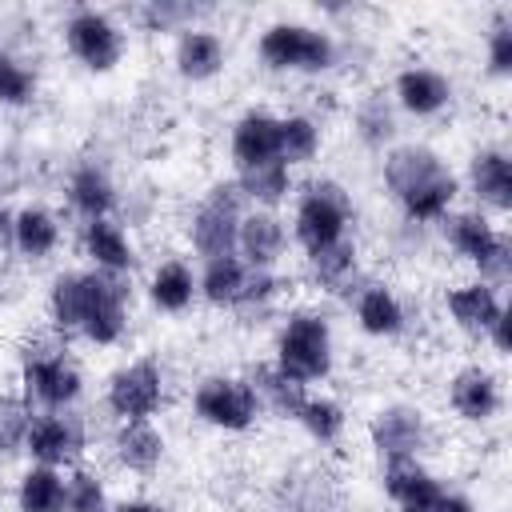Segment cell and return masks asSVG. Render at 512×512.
<instances>
[{
  "mask_svg": "<svg viewBox=\"0 0 512 512\" xmlns=\"http://www.w3.org/2000/svg\"><path fill=\"white\" fill-rule=\"evenodd\" d=\"M384 184L392 188V196L400 200V208L412 220H440V216H448V204L460 192V184L448 172V164L432 148H424V144L392 148L388 160H384Z\"/></svg>",
  "mask_w": 512,
  "mask_h": 512,
  "instance_id": "obj_1",
  "label": "cell"
},
{
  "mask_svg": "<svg viewBox=\"0 0 512 512\" xmlns=\"http://www.w3.org/2000/svg\"><path fill=\"white\" fill-rule=\"evenodd\" d=\"M276 368L288 380H296V384L324 380L332 372V332H328V320L316 316V312L288 316V324L280 328V340H276Z\"/></svg>",
  "mask_w": 512,
  "mask_h": 512,
  "instance_id": "obj_2",
  "label": "cell"
},
{
  "mask_svg": "<svg viewBox=\"0 0 512 512\" xmlns=\"http://www.w3.org/2000/svg\"><path fill=\"white\" fill-rule=\"evenodd\" d=\"M348 216H352V200H348V192H344L336 180H316V184H308V192H304L300 204H296V220H292L296 244H300L308 256H312V252H324L328 244L344 240Z\"/></svg>",
  "mask_w": 512,
  "mask_h": 512,
  "instance_id": "obj_3",
  "label": "cell"
},
{
  "mask_svg": "<svg viewBox=\"0 0 512 512\" xmlns=\"http://www.w3.org/2000/svg\"><path fill=\"white\" fill-rule=\"evenodd\" d=\"M260 60L276 72H324L336 60V44L328 32L308 24H272L260 36Z\"/></svg>",
  "mask_w": 512,
  "mask_h": 512,
  "instance_id": "obj_4",
  "label": "cell"
},
{
  "mask_svg": "<svg viewBox=\"0 0 512 512\" xmlns=\"http://www.w3.org/2000/svg\"><path fill=\"white\" fill-rule=\"evenodd\" d=\"M240 204H244V192L236 184H216L204 196V204L196 208V216H192V248L204 260L232 256L236 232H240V220H244Z\"/></svg>",
  "mask_w": 512,
  "mask_h": 512,
  "instance_id": "obj_5",
  "label": "cell"
},
{
  "mask_svg": "<svg viewBox=\"0 0 512 512\" xmlns=\"http://www.w3.org/2000/svg\"><path fill=\"white\" fill-rule=\"evenodd\" d=\"M192 408H196V416L204 424L224 428V432H244L260 416V400H256L252 384L240 380V376H208V380H200L196 396H192Z\"/></svg>",
  "mask_w": 512,
  "mask_h": 512,
  "instance_id": "obj_6",
  "label": "cell"
},
{
  "mask_svg": "<svg viewBox=\"0 0 512 512\" xmlns=\"http://www.w3.org/2000/svg\"><path fill=\"white\" fill-rule=\"evenodd\" d=\"M444 236H448V244H452L464 260H472L480 272H488V276H496V280L508 276V244H504V236H500L480 212H456V216H448V220H444Z\"/></svg>",
  "mask_w": 512,
  "mask_h": 512,
  "instance_id": "obj_7",
  "label": "cell"
},
{
  "mask_svg": "<svg viewBox=\"0 0 512 512\" xmlns=\"http://www.w3.org/2000/svg\"><path fill=\"white\" fill-rule=\"evenodd\" d=\"M64 40H68V52L80 64H88L92 72H108L120 60V52H124L120 28L104 12H96V8L72 12L68 24H64Z\"/></svg>",
  "mask_w": 512,
  "mask_h": 512,
  "instance_id": "obj_8",
  "label": "cell"
},
{
  "mask_svg": "<svg viewBox=\"0 0 512 512\" xmlns=\"http://www.w3.org/2000/svg\"><path fill=\"white\" fill-rule=\"evenodd\" d=\"M24 388H28L24 400H36L48 412H60L80 396V372L56 348L52 352H28L24 356Z\"/></svg>",
  "mask_w": 512,
  "mask_h": 512,
  "instance_id": "obj_9",
  "label": "cell"
},
{
  "mask_svg": "<svg viewBox=\"0 0 512 512\" xmlns=\"http://www.w3.org/2000/svg\"><path fill=\"white\" fill-rule=\"evenodd\" d=\"M160 400H164V376L152 360L124 364L108 380V408L120 420H148L160 408Z\"/></svg>",
  "mask_w": 512,
  "mask_h": 512,
  "instance_id": "obj_10",
  "label": "cell"
},
{
  "mask_svg": "<svg viewBox=\"0 0 512 512\" xmlns=\"http://www.w3.org/2000/svg\"><path fill=\"white\" fill-rule=\"evenodd\" d=\"M368 436H372V448L396 464V460H416V452L428 444V428H424V416L416 408H380L368 424Z\"/></svg>",
  "mask_w": 512,
  "mask_h": 512,
  "instance_id": "obj_11",
  "label": "cell"
},
{
  "mask_svg": "<svg viewBox=\"0 0 512 512\" xmlns=\"http://www.w3.org/2000/svg\"><path fill=\"white\" fill-rule=\"evenodd\" d=\"M104 288V272H60L52 280V292H48V316L60 332H80L96 296Z\"/></svg>",
  "mask_w": 512,
  "mask_h": 512,
  "instance_id": "obj_12",
  "label": "cell"
},
{
  "mask_svg": "<svg viewBox=\"0 0 512 512\" xmlns=\"http://www.w3.org/2000/svg\"><path fill=\"white\" fill-rule=\"evenodd\" d=\"M24 448H28V456L36 464L64 468V464H76V456L84 448V436H80V428L64 412H40V416H32Z\"/></svg>",
  "mask_w": 512,
  "mask_h": 512,
  "instance_id": "obj_13",
  "label": "cell"
},
{
  "mask_svg": "<svg viewBox=\"0 0 512 512\" xmlns=\"http://www.w3.org/2000/svg\"><path fill=\"white\" fill-rule=\"evenodd\" d=\"M384 492L400 512H436L444 500V488L432 472H424L416 460H396L384 468Z\"/></svg>",
  "mask_w": 512,
  "mask_h": 512,
  "instance_id": "obj_14",
  "label": "cell"
},
{
  "mask_svg": "<svg viewBox=\"0 0 512 512\" xmlns=\"http://www.w3.org/2000/svg\"><path fill=\"white\" fill-rule=\"evenodd\" d=\"M232 160L236 172L280 160V116L272 112H248L232 128Z\"/></svg>",
  "mask_w": 512,
  "mask_h": 512,
  "instance_id": "obj_15",
  "label": "cell"
},
{
  "mask_svg": "<svg viewBox=\"0 0 512 512\" xmlns=\"http://www.w3.org/2000/svg\"><path fill=\"white\" fill-rule=\"evenodd\" d=\"M284 244H288V236H284V224H280L276 212L256 208V212H248V216L240 220L236 248H240V256H244L248 268H264V272H268V268L284 256Z\"/></svg>",
  "mask_w": 512,
  "mask_h": 512,
  "instance_id": "obj_16",
  "label": "cell"
},
{
  "mask_svg": "<svg viewBox=\"0 0 512 512\" xmlns=\"http://www.w3.org/2000/svg\"><path fill=\"white\" fill-rule=\"evenodd\" d=\"M448 312L460 328L468 332H488L500 316H504V304H500V292L496 284L488 280H472V284H460L448 292Z\"/></svg>",
  "mask_w": 512,
  "mask_h": 512,
  "instance_id": "obj_17",
  "label": "cell"
},
{
  "mask_svg": "<svg viewBox=\"0 0 512 512\" xmlns=\"http://www.w3.org/2000/svg\"><path fill=\"white\" fill-rule=\"evenodd\" d=\"M452 100V84L432 68H404L396 76V104L412 116H436Z\"/></svg>",
  "mask_w": 512,
  "mask_h": 512,
  "instance_id": "obj_18",
  "label": "cell"
},
{
  "mask_svg": "<svg viewBox=\"0 0 512 512\" xmlns=\"http://www.w3.org/2000/svg\"><path fill=\"white\" fill-rule=\"evenodd\" d=\"M224 68V44L208 28H184L176 40V72L184 80H212Z\"/></svg>",
  "mask_w": 512,
  "mask_h": 512,
  "instance_id": "obj_19",
  "label": "cell"
},
{
  "mask_svg": "<svg viewBox=\"0 0 512 512\" xmlns=\"http://www.w3.org/2000/svg\"><path fill=\"white\" fill-rule=\"evenodd\" d=\"M448 400H452L456 416L480 424V420H488V416L500 408V388H496L492 372H484V368H464V372H456V380H452V388H448Z\"/></svg>",
  "mask_w": 512,
  "mask_h": 512,
  "instance_id": "obj_20",
  "label": "cell"
},
{
  "mask_svg": "<svg viewBox=\"0 0 512 512\" xmlns=\"http://www.w3.org/2000/svg\"><path fill=\"white\" fill-rule=\"evenodd\" d=\"M84 252H88V260H92L100 272H116V276L136 264V252H132L128 236H124V228L112 224L108 216L84 224Z\"/></svg>",
  "mask_w": 512,
  "mask_h": 512,
  "instance_id": "obj_21",
  "label": "cell"
},
{
  "mask_svg": "<svg viewBox=\"0 0 512 512\" xmlns=\"http://www.w3.org/2000/svg\"><path fill=\"white\" fill-rule=\"evenodd\" d=\"M472 192L496 212L512 208V164L500 148H484L472 156Z\"/></svg>",
  "mask_w": 512,
  "mask_h": 512,
  "instance_id": "obj_22",
  "label": "cell"
},
{
  "mask_svg": "<svg viewBox=\"0 0 512 512\" xmlns=\"http://www.w3.org/2000/svg\"><path fill=\"white\" fill-rule=\"evenodd\" d=\"M112 452L128 472H152L164 456V436L148 420H124L112 440Z\"/></svg>",
  "mask_w": 512,
  "mask_h": 512,
  "instance_id": "obj_23",
  "label": "cell"
},
{
  "mask_svg": "<svg viewBox=\"0 0 512 512\" xmlns=\"http://www.w3.org/2000/svg\"><path fill=\"white\" fill-rule=\"evenodd\" d=\"M12 244L24 252V256H32V260H44V256H52L56 252V244H60V224H56V216L48 212V208H20L16 216H12Z\"/></svg>",
  "mask_w": 512,
  "mask_h": 512,
  "instance_id": "obj_24",
  "label": "cell"
},
{
  "mask_svg": "<svg viewBox=\"0 0 512 512\" xmlns=\"http://www.w3.org/2000/svg\"><path fill=\"white\" fill-rule=\"evenodd\" d=\"M244 280H248V264L236 260V256H216L204 264L200 280H196V292L208 300V304H240V292H244Z\"/></svg>",
  "mask_w": 512,
  "mask_h": 512,
  "instance_id": "obj_25",
  "label": "cell"
},
{
  "mask_svg": "<svg viewBox=\"0 0 512 512\" xmlns=\"http://www.w3.org/2000/svg\"><path fill=\"white\" fill-rule=\"evenodd\" d=\"M68 200H72V208H76L84 220H104V216L112 212V204H116V188H112V180H108L100 168L84 164V168L68 180Z\"/></svg>",
  "mask_w": 512,
  "mask_h": 512,
  "instance_id": "obj_26",
  "label": "cell"
},
{
  "mask_svg": "<svg viewBox=\"0 0 512 512\" xmlns=\"http://www.w3.org/2000/svg\"><path fill=\"white\" fill-rule=\"evenodd\" d=\"M148 296L160 312H184L196 296V276L184 260H164L156 272H152V284H148Z\"/></svg>",
  "mask_w": 512,
  "mask_h": 512,
  "instance_id": "obj_27",
  "label": "cell"
},
{
  "mask_svg": "<svg viewBox=\"0 0 512 512\" xmlns=\"http://www.w3.org/2000/svg\"><path fill=\"white\" fill-rule=\"evenodd\" d=\"M356 320L368 336H396L404 328V308L384 284H368L356 300Z\"/></svg>",
  "mask_w": 512,
  "mask_h": 512,
  "instance_id": "obj_28",
  "label": "cell"
},
{
  "mask_svg": "<svg viewBox=\"0 0 512 512\" xmlns=\"http://www.w3.org/2000/svg\"><path fill=\"white\" fill-rule=\"evenodd\" d=\"M236 188L244 192V200L260 204V208H276L288 192H292V172L284 160H268V164H256V168H244Z\"/></svg>",
  "mask_w": 512,
  "mask_h": 512,
  "instance_id": "obj_29",
  "label": "cell"
},
{
  "mask_svg": "<svg viewBox=\"0 0 512 512\" xmlns=\"http://www.w3.org/2000/svg\"><path fill=\"white\" fill-rule=\"evenodd\" d=\"M16 508L20 512H64V476L56 468H28L16 488Z\"/></svg>",
  "mask_w": 512,
  "mask_h": 512,
  "instance_id": "obj_30",
  "label": "cell"
},
{
  "mask_svg": "<svg viewBox=\"0 0 512 512\" xmlns=\"http://www.w3.org/2000/svg\"><path fill=\"white\" fill-rule=\"evenodd\" d=\"M252 384V392H256V400H260V408L268 404L276 416H292L296 420V412H300V404L308 400V392H304V384H296V380H288L276 364H268V368H256V376L248 380Z\"/></svg>",
  "mask_w": 512,
  "mask_h": 512,
  "instance_id": "obj_31",
  "label": "cell"
},
{
  "mask_svg": "<svg viewBox=\"0 0 512 512\" xmlns=\"http://www.w3.org/2000/svg\"><path fill=\"white\" fill-rule=\"evenodd\" d=\"M308 268H312V280H316L324 292H340V288L356 276V244L344 236V240L328 244L324 252H312V256H308Z\"/></svg>",
  "mask_w": 512,
  "mask_h": 512,
  "instance_id": "obj_32",
  "label": "cell"
},
{
  "mask_svg": "<svg viewBox=\"0 0 512 512\" xmlns=\"http://www.w3.org/2000/svg\"><path fill=\"white\" fill-rule=\"evenodd\" d=\"M320 152V128L312 116H280V160L292 164H308Z\"/></svg>",
  "mask_w": 512,
  "mask_h": 512,
  "instance_id": "obj_33",
  "label": "cell"
},
{
  "mask_svg": "<svg viewBox=\"0 0 512 512\" xmlns=\"http://www.w3.org/2000/svg\"><path fill=\"white\" fill-rule=\"evenodd\" d=\"M296 420H300L304 432H308L312 440H320V444H332V440L344 432V408H340L336 400H328V396H308V400L300 404Z\"/></svg>",
  "mask_w": 512,
  "mask_h": 512,
  "instance_id": "obj_34",
  "label": "cell"
},
{
  "mask_svg": "<svg viewBox=\"0 0 512 512\" xmlns=\"http://www.w3.org/2000/svg\"><path fill=\"white\" fill-rule=\"evenodd\" d=\"M32 428V404L16 392H0V452L24 448Z\"/></svg>",
  "mask_w": 512,
  "mask_h": 512,
  "instance_id": "obj_35",
  "label": "cell"
},
{
  "mask_svg": "<svg viewBox=\"0 0 512 512\" xmlns=\"http://www.w3.org/2000/svg\"><path fill=\"white\" fill-rule=\"evenodd\" d=\"M64 512H108V496L100 476L72 468V476L64 480Z\"/></svg>",
  "mask_w": 512,
  "mask_h": 512,
  "instance_id": "obj_36",
  "label": "cell"
},
{
  "mask_svg": "<svg viewBox=\"0 0 512 512\" xmlns=\"http://www.w3.org/2000/svg\"><path fill=\"white\" fill-rule=\"evenodd\" d=\"M32 72L0 48V104H24L32 96Z\"/></svg>",
  "mask_w": 512,
  "mask_h": 512,
  "instance_id": "obj_37",
  "label": "cell"
},
{
  "mask_svg": "<svg viewBox=\"0 0 512 512\" xmlns=\"http://www.w3.org/2000/svg\"><path fill=\"white\" fill-rule=\"evenodd\" d=\"M356 124H360V136H364L368 144H384V136L392 132V116H388L384 100H368V104H360Z\"/></svg>",
  "mask_w": 512,
  "mask_h": 512,
  "instance_id": "obj_38",
  "label": "cell"
},
{
  "mask_svg": "<svg viewBox=\"0 0 512 512\" xmlns=\"http://www.w3.org/2000/svg\"><path fill=\"white\" fill-rule=\"evenodd\" d=\"M488 68L496 76H508L512 72V28L508 24H496V32L488 40Z\"/></svg>",
  "mask_w": 512,
  "mask_h": 512,
  "instance_id": "obj_39",
  "label": "cell"
},
{
  "mask_svg": "<svg viewBox=\"0 0 512 512\" xmlns=\"http://www.w3.org/2000/svg\"><path fill=\"white\" fill-rule=\"evenodd\" d=\"M144 16H148L152 24H160V28H164V24L180 20V16H188V8H176V4H152V8L144 12Z\"/></svg>",
  "mask_w": 512,
  "mask_h": 512,
  "instance_id": "obj_40",
  "label": "cell"
},
{
  "mask_svg": "<svg viewBox=\"0 0 512 512\" xmlns=\"http://www.w3.org/2000/svg\"><path fill=\"white\" fill-rule=\"evenodd\" d=\"M436 512H472V504L464 496H456V492H444V500L436 504Z\"/></svg>",
  "mask_w": 512,
  "mask_h": 512,
  "instance_id": "obj_41",
  "label": "cell"
},
{
  "mask_svg": "<svg viewBox=\"0 0 512 512\" xmlns=\"http://www.w3.org/2000/svg\"><path fill=\"white\" fill-rule=\"evenodd\" d=\"M488 332H492L496 348H500V352H508V316H500V320H496V324H492Z\"/></svg>",
  "mask_w": 512,
  "mask_h": 512,
  "instance_id": "obj_42",
  "label": "cell"
},
{
  "mask_svg": "<svg viewBox=\"0 0 512 512\" xmlns=\"http://www.w3.org/2000/svg\"><path fill=\"white\" fill-rule=\"evenodd\" d=\"M112 512H164L160 504H148V500H124V504H116Z\"/></svg>",
  "mask_w": 512,
  "mask_h": 512,
  "instance_id": "obj_43",
  "label": "cell"
}]
</instances>
